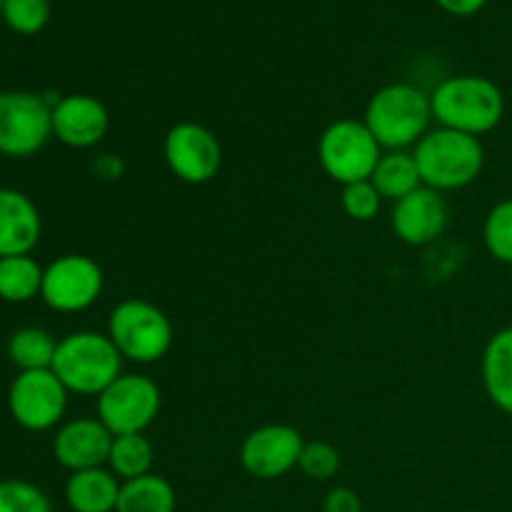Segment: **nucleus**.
<instances>
[{"label": "nucleus", "instance_id": "1a4fd4ad", "mask_svg": "<svg viewBox=\"0 0 512 512\" xmlns=\"http://www.w3.org/2000/svg\"><path fill=\"white\" fill-rule=\"evenodd\" d=\"M8 410L20 428L43 433L63 420L68 388L53 370H23L8 388Z\"/></svg>", "mask_w": 512, "mask_h": 512}, {"label": "nucleus", "instance_id": "aec40b11", "mask_svg": "<svg viewBox=\"0 0 512 512\" xmlns=\"http://www.w3.org/2000/svg\"><path fill=\"white\" fill-rule=\"evenodd\" d=\"M370 183L375 185L380 198L398 203L400 198L418 190L423 180H420V170L413 153H408V150H388L385 155H380L378 165L370 175Z\"/></svg>", "mask_w": 512, "mask_h": 512}, {"label": "nucleus", "instance_id": "f8f14e48", "mask_svg": "<svg viewBox=\"0 0 512 512\" xmlns=\"http://www.w3.org/2000/svg\"><path fill=\"white\" fill-rule=\"evenodd\" d=\"M303 445V435L293 425H260L240 445V465L258 480H278L298 468Z\"/></svg>", "mask_w": 512, "mask_h": 512}, {"label": "nucleus", "instance_id": "f03ea898", "mask_svg": "<svg viewBox=\"0 0 512 512\" xmlns=\"http://www.w3.org/2000/svg\"><path fill=\"white\" fill-rule=\"evenodd\" d=\"M413 158L425 188L445 193V190L468 188L478 180L485 165V150L475 135L438 125L418 140Z\"/></svg>", "mask_w": 512, "mask_h": 512}, {"label": "nucleus", "instance_id": "9b49d317", "mask_svg": "<svg viewBox=\"0 0 512 512\" xmlns=\"http://www.w3.org/2000/svg\"><path fill=\"white\" fill-rule=\"evenodd\" d=\"M163 155L170 173L190 185H203L218 175L223 165V148L213 130L183 120L173 125L163 140Z\"/></svg>", "mask_w": 512, "mask_h": 512}, {"label": "nucleus", "instance_id": "6e6552de", "mask_svg": "<svg viewBox=\"0 0 512 512\" xmlns=\"http://www.w3.org/2000/svg\"><path fill=\"white\" fill-rule=\"evenodd\" d=\"M160 413V388L140 373H123L98 395V420L113 435L145 433Z\"/></svg>", "mask_w": 512, "mask_h": 512}, {"label": "nucleus", "instance_id": "dca6fc26", "mask_svg": "<svg viewBox=\"0 0 512 512\" xmlns=\"http://www.w3.org/2000/svg\"><path fill=\"white\" fill-rule=\"evenodd\" d=\"M40 240V213L33 200L13 188H0V258L30 255Z\"/></svg>", "mask_w": 512, "mask_h": 512}, {"label": "nucleus", "instance_id": "2eb2a0df", "mask_svg": "<svg viewBox=\"0 0 512 512\" xmlns=\"http://www.w3.org/2000/svg\"><path fill=\"white\" fill-rule=\"evenodd\" d=\"M113 438L98 418H75L55 433L53 455L70 473L105 468Z\"/></svg>", "mask_w": 512, "mask_h": 512}, {"label": "nucleus", "instance_id": "a211bd4d", "mask_svg": "<svg viewBox=\"0 0 512 512\" xmlns=\"http://www.w3.org/2000/svg\"><path fill=\"white\" fill-rule=\"evenodd\" d=\"M480 373H483V385L490 403L512 415V325L498 330L488 340Z\"/></svg>", "mask_w": 512, "mask_h": 512}, {"label": "nucleus", "instance_id": "2f4dec72", "mask_svg": "<svg viewBox=\"0 0 512 512\" xmlns=\"http://www.w3.org/2000/svg\"><path fill=\"white\" fill-rule=\"evenodd\" d=\"M0 15H3V0H0Z\"/></svg>", "mask_w": 512, "mask_h": 512}, {"label": "nucleus", "instance_id": "9d476101", "mask_svg": "<svg viewBox=\"0 0 512 512\" xmlns=\"http://www.w3.org/2000/svg\"><path fill=\"white\" fill-rule=\"evenodd\" d=\"M103 270L88 255H60L43 270L40 298L58 313H83L103 293Z\"/></svg>", "mask_w": 512, "mask_h": 512}, {"label": "nucleus", "instance_id": "5701e85b", "mask_svg": "<svg viewBox=\"0 0 512 512\" xmlns=\"http://www.w3.org/2000/svg\"><path fill=\"white\" fill-rule=\"evenodd\" d=\"M43 270L30 255L0 258V298L5 303H28L43 288Z\"/></svg>", "mask_w": 512, "mask_h": 512}, {"label": "nucleus", "instance_id": "f257e3e1", "mask_svg": "<svg viewBox=\"0 0 512 512\" xmlns=\"http://www.w3.org/2000/svg\"><path fill=\"white\" fill-rule=\"evenodd\" d=\"M430 108L440 128L480 138L500 125L505 98L503 90L483 75H453L430 93Z\"/></svg>", "mask_w": 512, "mask_h": 512}, {"label": "nucleus", "instance_id": "ddd939ff", "mask_svg": "<svg viewBox=\"0 0 512 512\" xmlns=\"http://www.w3.org/2000/svg\"><path fill=\"white\" fill-rule=\"evenodd\" d=\"M448 218L450 213L443 193L420 185L418 190L393 203L390 225L403 243L428 245L443 235Z\"/></svg>", "mask_w": 512, "mask_h": 512}, {"label": "nucleus", "instance_id": "a878e982", "mask_svg": "<svg viewBox=\"0 0 512 512\" xmlns=\"http://www.w3.org/2000/svg\"><path fill=\"white\" fill-rule=\"evenodd\" d=\"M50 18L48 0H3V20L20 35H35Z\"/></svg>", "mask_w": 512, "mask_h": 512}, {"label": "nucleus", "instance_id": "bb28decb", "mask_svg": "<svg viewBox=\"0 0 512 512\" xmlns=\"http://www.w3.org/2000/svg\"><path fill=\"white\" fill-rule=\"evenodd\" d=\"M298 470L310 480H330L338 475L340 470V453L335 445L325 443V440H310L303 445V453H300Z\"/></svg>", "mask_w": 512, "mask_h": 512}, {"label": "nucleus", "instance_id": "4468645a", "mask_svg": "<svg viewBox=\"0 0 512 512\" xmlns=\"http://www.w3.org/2000/svg\"><path fill=\"white\" fill-rule=\"evenodd\" d=\"M108 128V108L93 95L73 93L53 103V135L68 148H95L108 135Z\"/></svg>", "mask_w": 512, "mask_h": 512}, {"label": "nucleus", "instance_id": "0eeeda50", "mask_svg": "<svg viewBox=\"0 0 512 512\" xmlns=\"http://www.w3.org/2000/svg\"><path fill=\"white\" fill-rule=\"evenodd\" d=\"M53 135V105L28 90L0 93V155L30 158Z\"/></svg>", "mask_w": 512, "mask_h": 512}, {"label": "nucleus", "instance_id": "7ed1b4c3", "mask_svg": "<svg viewBox=\"0 0 512 512\" xmlns=\"http://www.w3.org/2000/svg\"><path fill=\"white\" fill-rule=\"evenodd\" d=\"M433 108L430 95L410 83H390L380 88L365 108V120L380 148L405 150L418 145L430 130Z\"/></svg>", "mask_w": 512, "mask_h": 512}, {"label": "nucleus", "instance_id": "c85d7f7f", "mask_svg": "<svg viewBox=\"0 0 512 512\" xmlns=\"http://www.w3.org/2000/svg\"><path fill=\"white\" fill-rule=\"evenodd\" d=\"M323 512H363L358 493L350 488H333L323 500Z\"/></svg>", "mask_w": 512, "mask_h": 512}, {"label": "nucleus", "instance_id": "c756f323", "mask_svg": "<svg viewBox=\"0 0 512 512\" xmlns=\"http://www.w3.org/2000/svg\"><path fill=\"white\" fill-rule=\"evenodd\" d=\"M93 170H95V175H98V178L118 180L120 175H123V160H120L118 155H110V153L98 155Z\"/></svg>", "mask_w": 512, "mask_h": 512}, {"label": "nucleus", "instance_id": "20e7f679", "mask_svg": "<svg viewBox=\"0 0 512 512\" xmlns=\"http://www.w3.org/2000/svg\"><path fill=\"white\" fill-rule=\"evenodd\" d=\"M53 370L68 393L98 398L115 378L123 375V355L113 340L93 330H78L58 340Z\"/></svg>", "mask_w": 512, "mask_h": 512}, {"label": "nucleus", "instance_id": "cd10ccee", "mask_svg": "<svg viewBox=\"0 0 512 512\" xmlns=\"http://www.w3.org/2000/svg\"><path fill=\"white\" fill-rule=\"evenodd\" d=\"M380 203H383V198L370 180L343 185V193H340V205H343L345 215L358 220V223L373 220L380 213Z\"/></svg>", "mask_w": 512, "mask_h": 512}, {"label": "nucleus", "instance_id": "6ab92c4d", "mask_svg": "<svg viewBox=\"0 0 512 512\" xmlns=\"http://www.w3.org/2000/svg\"><path fill=\"white\" fill-rule=\"evenodd\" d=\"M178 495L163 475L148 473L143 478L120 483L115 512H175Z\"/></svg>", "mask_w": 512, "mask_h": 512}, {"label": "nucleus", "instance_id": "7c9ffc66", "mask_svg": "<svg viewBox=\"0 0 512 512\" xmlns=\"http://www.w3.org/2000/svg\"><path fill=\"white\" fill-rule=\"evenodd\" d=\"M435 3L453 15H473L478 13L488 0H435Z\"/></svg>", "mask_w": 512, "mask_h": 512}, {"label": "nucleus", "instance_id": "f3484780", "mask_svg": "<svg viewBox=\"0 0 512 512\" xmlns=\"http://www.w3.org/2000/svg\"><path fill=\"white\" fill-rule=\"evenodd\" d=\"M120 480L108 468L70 473L65 483V503L73 512H115Z\"/></svg>", "mask_w": 512, "mask_h": 512}, {"label": "nucleus", "instance_id": "4be33fe9", "mask_svg": "<svg viewBox=\"0 0 512 512\" xmlns=\"http://www.w3.org/2000/svg\"><path fill=\"white\" fill-rule=\"evenodd\" d=\"M58 340L43 328H20L8 340V358L15 368L23 370H50L53 368Z\"/></svg>", "mask_w": 512, "mask_h": 512}, {"label": "nucleus", "instance_id": "393cba45", "mask_svg": "<svg viewBox=\"0 0 512 512\" xmlns=\"http://www.w3.org/2000/svg\"><path fill=\"white\" fill-rule=\"evenodd\" d=\"M0 512H53L50 500L28 480H0Z\"/></svg>", "mask_w": 512, "mask_h": 512}, {"label": "nucleus", "instance_id": "423d86ee", "mask_svg": "<svg viewBox=\"0 0 512 512\" xmlns=\"http://www.w3.org/2000/svg\"><path fill=\"white\" fill-rule=\"evenodd\" d=\"M383 148L368 125L353 118H340L323 130L318 140V160L330 180L340 185L370 180Z\"/></svg>", "mask_w": 512, "mask_h": 512}, {"label": "nucleus", "instance_id": "39448f33", "mask_svg": "<svg viewBox=\"0 0 512 512\" xmlns=\"http://www.w3.org/2000/svg\"><path fill=\"white\" fill-rule=\"evenodd\" d=\"M108 338L125 360L150 365L163 360L173 348V325L158 305L128 298L110 313Z\"/></svg>", "mask_w": 512, "mask_h": 512}, {"label": "nucleus", "instance_id": "b1692460", "mask_svg": "<svg viewBox=\"0 0 512 512\" xmlns=\"http://www.w3.org/2000/svg\"><path fill=\"white\" fill-rule=\"evenodd\" d=\"M483 240L498 263L512 265V198L500 200L490 208L483 225Z\"/></svg>", "mask_w": 512, "mask_h": 512}, {"label": "nucleus", "instance_id": "412c9836", "mask_svg": "<svg viewBox=\"0 0 512 512\" xmlns=\"http://www.w3.org/2000/svg\"><path fill=\"white\" fill-rule=\"evenodd\" d=\"M153 443L145 438V433L115 435L108 455V470L125 483V480L143 478L153 468Z\"/></svg>", "mask_w": 512, "mask_h": 512}]
</instances>
